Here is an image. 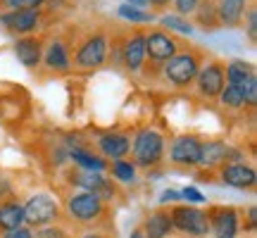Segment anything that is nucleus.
Masks as SVG:
<instances>
[{
  "label": "nucleus",
  "mask_w": 257,
  "mask_h": 238,
  "mask_svg": "<svg viewBox=\"0 0 257 238\" xmlns=\"http://www.w3.org/2000/svg\"><path fill=\"white\" fill-rule=\"evenodd\" d=\"M193 22L191 24H198L202 31H214L219 29V17H217V3L214 0H200L195 12L191 15Z\"/></svg>",
  "instance_id": "22"
},
{
  "label": "nucleus",
  "mask_w": 257,
  "mask_h": 238,
  "mask_svg": "<svg viewBox=\"0 0 257 238\" xmlns=\"http://www.w3.org/2000/svg\"><path fill=\"white\" fill-rule=\"evenodd\" d=\"M46 0H0L3 10H43Z\"/></svg>",
  "instance_id": "30"
},
{
  "label": "nucleus",
  "mask_w": 257,
  "mask_h": 238,
  "mask_svg": "<svg viewBox=\"0 0 257 238\" xmlns=\"http://www.w3.org/2000/svg\"><path fill=\"white\" fill-rule=\"evenodd\" d=\"M117 17L124 19L126 24H134V27H146V24H150L153 19H155V15L150 12V10H143V8H134V5H119L117 8Z\"/></svg>",
  "instance_id": "26"
},
{
  "label": "nucleus",
  "mask_w": 257,
  "mask_h": 238,
  "mask_svg": "<svg viewBox=\"0 0 257 238\" xmlns=\"http://www.w3.org/2000/svg\"><path fill=\"white\" fill-rule=\"evenodd\" d=\"M243 22H245V31H248L250 43H257V8H255V3L248 8V12H245Z\"/></svg>",
  "instance_id": "31"
},
{
  "label": "nucleus",
  "mask_w": 257,
  "mask_h": 238,
  "mask_svg": "<svg viewBox=\"0 0 257 238\" xmlns=\"http://www.w3.org/2000/svg\"><path fill=\"white\" fill-rule=\"evenodd\" d=\"M169 217H172V226L181 233H188V236L202 238L210 233V219H207V212L198 210L193 205H176L169 210Z\"/></svg>",
  "instance_id": "9"
},
{
  "label": "nucleus",
  "mask_w": 257,
  "mask_h": 238,
  "mask_svg": "<svg viewBox=\"0 0 257 238\" xmlns=\"http://www.w3.org/2000/svg\"><path fill=\"white\" fill-rule=\"evenodd\" d=\"M67 214L79 224H93L105 214V200H100L95 193L76 191L67 198Z\"/></svg>",
  "instance_id": "8"
},
{
  "label": "nucleus",
  "mask_w": 257,
  "mask_h": 238,
  "mask_svg": "<svg viewBox=\"0 0 257 238\" xmlns=\"http://www.w3.org/2000/svg\"><path fill=\"white\" fill-rule=\"evenodd\" d=\"M0 27L12 36H36L43 27V10H5L0 12Z\"/></svg>",
  "instance_id": "6"
},
{
  "label": "nucleus",
  "mask_w": 257,
  "mask_h": 238,
  "mask_svg": "<svg viewBox=\"0 0 257 238\" xmlns=\"http://www.w3.org/2000/svg\"><path fill=\"white\" fill-rule=\"evenodd\" d=\"M43 48H46V38L43 36H19L15 41V55L27 69H38L41 67V57H43Z\"/></svg>",
  "instance_id": "15"
},
{
  "label": "nucleus",
  "mask_w": 257,
  "mask_h": 238,
  "mask_svg": "<svg viewBox=\"0 0 257 238\" xmlns=\"http://www.w3.org/2000/svg\"><path fill=\"white\" fill-rule=\"evenodd\" d=\"M126 5H134V8H143V10H148L150 0H126Z\"/></svg>",
  "instance_id": "38"
},
{
  "label": "nucleus",
  "mask_w": 257,
  "mask_h": 238,
  "mask_svg": "<svg viewBox=\"0 0 257 238\" xmlns=\"http://www.w3.org/2000/svg\"><path fill=\"white\" fill-rule=\"evenodd\" d=\"M143 233H146V238H169L172 236V231H174V226H172V217H169V212L165 210H155L150 212L146 217V221H143Z\"/></svg>",
  "instance_id": "20"
},
{
  "label": "nucleus",
  "mask_w": 257,
  "mask_h": 238,
  "mask_svg": "<svg viewBox=\"0 0 257 238\" xmlns=\"http://www.w3.org/2000/svg\"><path fill=\"white\" fill-rule=\"evenodd\" d=\"M200 148H202V141L198 136L186 134V136L174 138L172 150H169V162L176 167L193 169V167L200 165Z\"/></svg>",
  "instance_id": "13"
},
{
  "label": "nucleus",
  "mask_w": 257,
  "mask_h": 238,
  "mask_svg": "<svg viewBox=\"0 0 257 238\" xmlns=\"http://www.w3.org/2000/svg\"><path fill=\"white\" fill-rule=\"evenodd\" d=\"M24 224L27 226H48L60 217V202L50 193H34L24 205Z\"/></svg>",
  "instance_id": "7"
},
{
  "label": "nucleus",
  "mask_w": 257,
  "mask_h": 238,
  "mask_svg": "<svg viewBox=\"0 0 257 238\" xmlns=\"http://www.w3.org/2000/svg\"><path fill=\"white\" fill-rule=\"evenodd\" d=\"M41 67L50 74H69L72 72V50L67 38L55 36L46 41L43 48V57H41Z\"/></svg>",
  "instance_id": "11"
},
{
  "label": "nucleus",
  "mask_w": 257,
  "mask_h": 238,
  "mask_svg": "<svg viewBox=\"0 0 257 238\" xmlns=\"http://www.w3.org/2000/svg\"><path fill=\"white\" fill-rule=\"evenodd\" d=\"M181 200V193L176 191V188H167V191H162V195H160V202L165 205V202H176Z\"/></svg>",
  "instance_id": "37"
},
{
  "label": "nucleus",
  "mask_w": 257,
  "mask_h": 238,
  "mask_svg": "<svg viewBox=\"0 0 257 238\" xmlns=\"http://www.w3.org/2000/svg\"><path fill=\"white\" fill-rule=\"evenodd\" d=\"M255 74V64L245 62V60H231L229 64H224V76H226V83H231V86H238Z\"/></svg>",
  "instance_id": "24"
},
{
  "label": "nucleus",
  "mask_w": 257,
  "mask_h": 238,
  "mask_svg": "<svg viewBox=\"0 0 257 238\" xmlns=\"http://www.w3.org/2000/svg\"><path fill=\"white\" fill-rule=\"evenodd\" d=\"M181 200H188V202H195V205H200V202H205V195H202L198 188H193V186H186V188H181Z\"/></svg>",
  "instance_id": "34"
},
{
  "label": "nucleus",
  "mask_w": 257,
  "mask_h": 238,
  "mask_svg": "<svg viewBox=\"0 0 257 238\" xmlns=\"http://www.w3.org/2000/svg\"><path fill=\"white\" fill-rule=\"evenodd\" d=\"M195 91L200 98L207 100H217L219 98L221 88L226 86V76H224V62L221 60H210V62H202L200 72L195 76Z\"/></svg>",
  "instance_id": "10"
},
{
  "label": "nucleus",
  "mask_w": 257,
  "mask_h": 238,
  "mask_svg": "<svg viewBox=\"0 0 257 238\" xmlns=\"http://www.w3.org/2000/svg\"><path fill=\"white\" fill-rule=\"evenodd\" d=\"M81 238H107V236H102V233H93L91 231V233H83Z\"/></svg>",
  "instance_id": "41"
},
{
  "label": "nucleus",
  "mask_w": 257,
  "mask_h": 238,
  "mask_svg": "<svg viewBox=\"0 0 257 238\" xmlns=\"http://www.w3.org/2000/svg\"><path fill=\"white\" fill-rule=\"evenodd\" d=\"M243 155L238 150H233L229 143L224 141H205L200 148V165L198 167H207V169H214V167H224L229 162H240Z\"/></svg>",
  "instance_id": "14"
},
{
  "label": "nucleus",
  "mask_w": 257,
  "mask_h": 238,
  "mask_svg": "<svg viewBox=\"0 0 257 238\" xmlns=\"http://www.w3.org/2000/svg\"><path fill=\"white\" fill-rule=\"evenodd\" d=\"M31 238H67V231L60 229V226H53V224H48V226H38L34 231V236Z\"/></svg>",
  "instance_id": "33"
},
{
  "label": "nucleus",
  "mask_w": 257,
  "mask_h": 238,
  "mask_svg": "<svg viewBox=\"0 0 257 238\" xmlns=\"http://www.w3.org/2000/svg\"><path fill=\"white\" fill-rule=\"evenodd\" d=\"M186 43L179 36H174L167 29H148L146 31V64H162L169 60L172 55H176Z\"/></svg>",
  "instance_id": "5"
},
{
  "label": "nucleus",
  "mask_w": 257,
  "mask_h": 238,
  "mask_svg": "<svg viewBox=\"0 0 257 238\" xmlns=\"http://www.w3.org/2000/svg\"><path fill=\"white\" fill-rule=\"evenodd\" d=\"M240 93H243V100H245V107H255L257 105V74L245 79L243 83H238Z\"/></svg>",
  "instance_id": "29"
},
{
  "label": "nucleus",
  "mask_w": 257,
  "mask_h": 238,
  "mask_svg": "<svg viewBox=\"0 0 257 238\" xmlns=\"http://www.w3.org/2000/svg\"><path fill=\"white\" fill-rule=\"evenodd\" d=\"M128 153H131V162L136 167L153 169L165 157V134L153 127L141 129L136 136H134V143H131Z\"/></svg>",
  "instance_id": "4"
},
{
  "label": "nucleus",
  "mask_w": 257,
  "mask_h": 238,
  "mask_svg": "<svg viewBox=\"0 0 257 238\" xmlns=\"http://www.w3.org/2000/svg\"><path fill=\"white\" fill-rule=\"evenodd\" d=\"M31 236H34V229L27 226V224H22L17 229H10L3 233V238H31Z\"/></svg>",
  "instance_id": "35"
},
{
  "label": "nucleus",
  "mask_w": 257,
  "mask_h": 238,
  "mask_svg": "<svg viewBox=\"0 0 257 238\" xmlns=\"http://www.w3.org/2000/svg\"><path fill=\"white\" fill-rule=\"evenodd\" d=\"M219 102H221V107L233 110V112H238V110H243V107H245V100H243V93H240V88H238V86H231V83H226V86L221 88Z\"/></svg>",
  "instance_id": "27"
},
{
  "label": "nucleus",
  "mask_w": 257,
  "mask_h": 238,
  "mask_svg": "<svg viewBox=\"0 0 257 238\" xmlns=\"http://www.w3.org/2000/svg\"><path fill=\"white\" fill-rule=\"evenodd\" d=\"M107 57L117 67L126 69L128 74L143 72V67H146V29L134 27V31H128L126 36L112 41V46L107 48Z\"/></svg>",
  "instance_id": "2"
},
{
  "label": "nucleus",
  "mask_w": 257,
  "mask_h": 238,
  "mask_svg": "<svg viewBox=\"0 0 257 238\" xmlns=\"http://www.w3.org/2000/svg\"><path fill=\"white\" fill-rule=\"evenodd\" d=\"M210 233L214 238H236L238 236V210L236 207H214L207 214Z\"/></svg>",
  "instance_id": "16"
},
{
  "label": "nucleus",
  "mask_w": 257,
  "mask_h": 238,
  "mask_svg": "<svg viewBox=\"0 0 257 238\" xmlns=\"http://www.w3.org/2000/svg\"><path fill=\"white\" fill-rule=\"evenodd\" d=\"M69 160L83 172H105L107 169V160L105 157L95 155V153H91V150H86L81 146H74L69 150Z\"/></svg>",
  "instance_id": "21"
},
{
  "label": "nucleus",
  "mask_w": 257,
  "mask_h": 238,
  "mask_svg": "<svg viewBox=\"0 0 257 238\" xmlns=\"http://www.w3.org/2000/svg\"><path fill=\"white\" fill-rule=\"evenodd\" d=\"M160 24H162V29H167V31H172V34H184V36H188V34H193V24L188 22V17H181V15H162L160 17Z\"/></svg>",
  "instance_id": "28"
},
{
  "label": "nucleus",
  "mask_w": 257,
  "mask_h": 238,
  "mask_svg": "<svg viewBox=\"0 0 257 238\" xmlns=\"http://www.w3.org/2000/svg\"><path fill=\"white\" fill-rule=\"evenodd\" d=\"M95 146H98L100 157L121 160L131 150V138L126 134H119V131H107V134H100V136L95 138Z\"/></svg>",
  "instance_id": "18"
},
{
  "label": "nucleus",
  "mask_w": 257,
  "mask_h": 238,
  "mask_svg": "<svg viewBox=\"0 0 257 238\" xmlns=\"http://www.w3.org/2000/svg\"><path fill=\"white\" fill-rule=\"evenodd\" d=\"M217 3V17H219V27L236 29L243 24V17L252 0H214Z\"/></svg>",
  "instance_id": "19"
},
{
  "label": "nucleus",
  "mask_w": 257,
  "mask_h": 238,
  "mask_svg": "<svg viewBox=\"0 0 257 238\" xmlns=\"http://www.w3.org/2000/svg\"><path fill=\"white\" fill-rule=\"evenodd\" d=\"M202 62H205V53L202 50H198V48H193V46H184L176 55H172L160 67V74H162V79L172 88L186 91V88L193 86Z\"/></svg>",
  "instance_id": "1"
},
{
  "label": "nucleus",
  "mask_w": 257,
  "mask_h": 238,
  "mask_svg": "<svg viewBox=\"0 0 257 238\" xmlns=\"http://www.w3.org/2000/svg\"><path fill=\"white\" fill-rule=\"evenodd\" d=\"M128 238H146V233H143V229H134L128 233Z\"/></svg>",
  "instance_id": "40"
},
{
  "label": "nucleus",
  "mask_w": 257,
  "mask_h": 238,
  "mask_svg": "<svg viewBox=\"0 0 257 238\" xmlns=\"http://www.w3.org/2000/svg\"><path fill=\"white\" fill-rule=\"evenodd\" d=\"M72 183L81 191L95 193L105 202L114 200V195H117V186H114L110 176H105V172H83V169H79V172L72 174Z\"/></svg>",
  "instance_id": "12"
},
{
  "label": "nucleus",
  "mask_w": 257,
  "mask_h": 238,
  "mask_svg": "<svg viewBox=\"0 0 257 238\" xmlns=\"http://www.w3.org/2000/svg\"><path fill=\"white\" fill-rule=\"evenodd\" d=\"M148 8H150V12L157 17V15H162L167 8H172V0H150Z\"/></svg>",
  "instance_id": "36"
},
{
  "label": "nucleus",
  "mask_w": 257,
  "mask_h": 238,
  "mask_svg": "<svg viewBox=\"0 0 257 238\" xmlns=\"http://www.w3.org/2000/svg\"><path fill=\"white\" fill-rule=\"evenodd\" d=\"M255 217H257V210L250 207L248 210V229H255Z\"/></svg>",
  "instance_id": "39"
},
{
  "label": "nucleus",
  "mask_w": 257,
  "mask_h": 238,
  "mask_svg": "<svg viewBox=\"0 0 257 238\" xmlns=\"http://www.w3.org/2000/svg\"><path fill=\"white\" fill-rule=\"evenodd\" d=\"M24 224V207L17 200H3L0 202V229L10 231Z\"/></svg>",
  "instance_id": "23"
},
{
  "label": "nucleus",
  "mask_w": 257,
  "mask_h": 238,
  "mask_svg": "<svg viewBox=\"0 0 257 238\" xmlns=\"http://www.w3.org/2000/svg\"><path fill=\"white\" fill-rule=\"evenodd\" d=\"M200 0H172V8H174V15H181V17H191L195 8H198Z\"/></svg>",
  "instance_id": "32"
},
{
  "label": "nucleus",
  "mask_w": 257,
  "mask_h": 238,
  "mask_svg": "<svg viewBox=\"0 0 257 238\" xmlns=\"http://www.w3.org/2000/svg\"><path fill=\"white\" fill-rule=\"evenodd\" d=\"M107 48H110V36L107 31H91L83 36L76 46V53L72 55V69L76 72H95L107 62Z\"/></svg>",
  "instance_id": "3"
},
{
  "label": "nucleus",
  "mask_w": 257,
  "mask_h": 238,
  "mask_svg": "<svg viewBox=\"0 0 257 238\" xmlns=\"http://www.w3.org/2000/svg\"><path fill=\"white\" fill-rule=\"evenodd\" d=\"M221 183H226L231 188H252L257 181V172L245 162H229L219 167Z\"/></svg>",
  "instance_id": "17"
},
{
  "label": "nucleus",
  "mask_w": 257,
  "mask_h": 238,
  "mask_svg": "<svg viewBox=\"0 0 257 238\" xmlns=\"http://www.w3.org/2000/svg\"><path fill=\"white\" fill-rule=\"evenodd\" d=\"M107 169H110V179L112 181H119V183H136L138 179V167L131 162V160H112L110 165H107Z\"/></svg>",
  "instance_id": "25"
}]
</instances>
